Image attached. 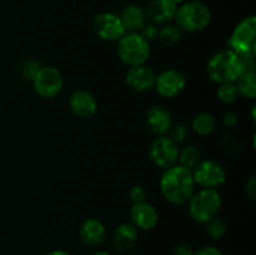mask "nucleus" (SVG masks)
<instances>
[{
  "mask_svg": "<svg viewBox=\"0 0 256 255\" xmlns=\"http://www.w3.org/2000/svg\"><path fill=\"white\" fill-rule=\"evenodd\" d=\"M160 190L162 196L172 204H186L195 192L192 172L179 164L164 169L160 178Z\"/></svg>",
  "mask_w": 256,
  "mask_h": 255,
  "instance_id": "obj_1",
  "label": "nucleus"
},
{
  "mask_svg": "<svg viewBox=\"0 0 256 255\" xmlns=\"http://www.w3.org/2000/svg\"><path fill=\"white\" fill-rule=\"evenodd\" d=\"M244 72V59L230 49L222 50L209 59L206 74L216 84L235 82Z\"/></svg>",
  "mask_w": 256,
  "mask_h": 255,
  "instance_id": "obj_2",
  "label": "nucleus"
},
{
  "mask_svg": "<svg viewBox=\"0 0 256 255\" xmlns=\"http://www.w3.org/2000/svg\"><path fill=\"white\" fill-rule=\"evenodd\" d=\"M228 49L236 52L242 59H255L256 55V16L244 18L230 34Z\"/></svg>",
  "mask_w": 256,
  "mask_h": 255,
  "instance_id": "obj_3",
  "label": "nucleus"
},
{
  "mask_svg": "<svg viewBox=\"0 0 256 255\" xmlns=\"http://www.w3.org/2000/svg\"><path fill=\"white\" fill-rule=\"evenodd\" d=\"M116 52L119 59L129 68L142 65L150 56V44L140 32H125L118 40Z\"/></svg>",
  "mask_w": 256,
  "mask_h": 255,
  "instance_id": "obj_4",
  "label": "nucleus"
},
{
  "mask_svg": "<svg viewBox=\"0 0 256 255\" xmlns=\"http://www.w3.org/2000/svg\"><path fill=\"white\" fill-rule=\"evenodd\" d=\"M180 30L196 32L204 30L212 22V12L200 2H186L176 8L174 16Z\"/></svg>",
  "mask_w": 256,
  "mask_h": 255,
  "instance_id": "obj_5",
  "label": "nucleus"
},
{
  "mask_svg": "<svg viewBox=\"0 0 256 255\" xmlns=\"http://www.w3.org/2000/svg\"><path fill=\"white\" fill-rule=\"evenodd\" d=\"M222 204V196L216 189L199 190L194 192L188 202L190 216L200 224H205L218 216Z\"/></svg>",
  "mask_w": 256,
  "mask_h": 255,
  "instance_id": "obj_6",
  "label": "nucleus"
},
{
  "mask_svg": "<svg viewBox=\"0 0 256 255\" xmlns=\"http://www.w3.org/2000/svg\"><path fill=\"white\" fill-rule=\"evenodd\" d=\"M38 95L45 99H52L60 94L64 86V78L60 70L54 66H42L32 80Z\"/></svg>",
  "mask_w": 256,
  "mask_h": 255,
  "instance_id": "obj_7",
  "label": "nucleus"
},
{
  "mask_svg": "<svg viewBox=\"0 0 256 255\" xmlns=\"http://www.w3.org/2000/svg\"><path fill=\"white\" fill-rule=\"evenodd\" d=\"M195 185L202 189H216L226 180V172L220 162L215 160H202L192 170Z\"/></svg>",
  "mask_w": 256,
  "mask_h": 255,
  "instance_id": "obj_8",
  "label": "nucleus"
},
{
  "mask_svg": "<svg viewBox=\"0 0 256 255\" xmlns=\"http://www.w3.org/2000/svg\"><path fill=\"white\" fill-rule=\"evenodd\" d=\"M178 155H179L178 144L166 135L156 136L150 142V159L156 166L162 168V169H168V168L178 164Z\"/></svg>",
  "mask_w": 256,
  "mask_h": 255,
  "instance_id": "obj_9",
  "label": "nucleus"
},
{
  "mask_svg": "<svg viewBox=\"0 0 256 255\" xmlns=\"http://www.w3.org/2000/svg\"><path fill=\"white\" fill-rule=\"evenodd\" d=\"M95 34L105 42H118L125 34L119 15L114 12H100L92 20Z\"/></svg>",
  "mask_w": 256,
  "mask_h": 255,
  "instance_id": "obj_10",
  "label": "nucleus"
},
{
  "mask_svg": "<svg viewBox=\"0 0 256 255\" xmlns=\"http://www.w3.org/2000/svg\"><path fill=\"white\" fill-rule=\"evenodd\" d=\"M186 86V78L180 70L166 69L156 75L154 88L162 96L175 98Z\"/></svg>",
  "mask_w": 256,
  "mask_h": 255,
  "instance_id": "obj_11",
  "label": "nucleus"
},
{
  "mask_svg": "<svg viewBox=\"0 0 256 255\" xmlns=\"http://www.w3.org/2000/svg\"><path fill=\"white\" fill-rule=\"evenodd\" d=\"M155 79H156V74L154 70L145 64L129 68L125 74V82L128 86L138 92L152 90L155 85Z\"/></svg>",
  "mask_w": 256,
  "mask_h": 255,
  "instance_id": "obj_12",
  "label": "nucleus"
},
{
  "mask_svg": "<svg viewBox=\"0 0 256 255\" xmlns=\"http://www.w3.org/2000/svg\"><path fill=\"white\" fill-rule=\"evenodd\" d=\"M69 106L72 114L82 119H90L96 114L98 102L94 95L88 90H76L70 95Z\"/></svg>",
  "mask_w": 256,
  "mask_h": 255,
  "instance_id": "obj_13",
  "label": "nucleus"
},
{
  "mask_svg": "<svg viewBox=\"0 0 256 255\" xmlns=\"http://www.w3.org/2000/svg\"><path fill=\"white\" fill-rule=\"evenodd\" d=\"M130 218H132V224L136 229L142 230L154 229L159 222V214L156 209L146 202L132 204L130 209Z\"/></svg>",
  "mask_w": 256,
  "mask_h": 255,
  "instance_id": "obj_14",
  "label": "nucleus"
},
{
  "mask_svg": "<svg viewBox=\"0 0 256 255\" xmlns=\"http://www.w3.org/2000/svg\"><path fill=\"white\" fill-rule=\"evenodd\" d=\"M176 8L172 0H150L144 12L152 24H168L174 19Z\"/></svg>",
  "mask_w": 256,
  "mask_h": 255,
  "instance_id": "obj_15",
  "label": "nucleus"
},
{
  "mask_svg": "<svg viewBox=\"0 0 256 255\" xmlns=\"http://www.w3.org/2000/svg\"><path fill=\"white\" fill-rule=\"evenodd\" d=\"M172 125L170 112L162 106H152L146 112V126L158 136L165 135Z\"/></svg>",
  "mask_w": 256,
  "mask_h": 255,
  "instance_id": "obj_16",
  "label": "nucleus"
},
{
  "mask_svg": "<svg viewBox=\"0 0 256 255\" xmlns=\"http://www.w3.org/2000/svg\"><path fill=\"white\" fill-rule=\"evenodd\" d=\"M80 239L89 246H99L106 238V229L98 219H86L79 229Z\"/></svg>",
  "mask_w": 256,
  "mask_h": 255,
  "instance_id": "obj_17",
  "label": "nucleus"
},
{
  "mask_svg": "<svg viewBox=\"0 0 256 255\" xmlns=\"http://www.w3.org/2000/svg\"><path fill=\"white\" fill-rule=\"evenodd\" d=\"M125 32H139L146 24V15L139 5L129 4L122 9L119 15Z\"/></svg>",
  "mask_w": 256,
  "mask_h": 255,
  "instance_id": "obj_18",
  "label": "nucleus"
},
{
  "mask_svg": "<svg viewBox=\"0 0 256 255\" xmlns=\"http://www.w3.org/2000/svg\"><path fill=\"white\" fill-rule=\"evenodd\" d=\"M138 236H139V232L132 222H122L115 229L112 242L116 249L126 252L134 248L138 242Z\"/></svg>",
  "mask_w": 256,
  "mask_h": 255,
  "instance_id": "obj_19",
  "label": "nucleus"
},
{
  "mask_svg": "<svg viewBox=\"0 0 256 255\" xmlns=\"http://www.w3.org/2000/svg\"><path fill=\"white\" fill-rule=\"evenodd\" d=\"M200 162H202V152L194 145H185L182 150H179L178 164L182 165V166L192 172Z\"/></svg>",
  "mask_w": 256,
  "mask_h": 255,
  "instance_id": "obj_20",
  "label": "nucleus"
},
{
  "mask_svg": "<svg viewBox=\"0 0 256 255\" xmlns=\"http://www.w3.org/2000/svg\"><path fill=\"white\" fill-rule=\"evenodd\" d=\"M239 95L249 99L256 96V74L255 72H244L235 82Z\"/></svg>",
  "mask_w": 256,
  "mask_h": 255,
  "instance_id": "obj_21",
  "label": "nucleus"
},
{
  "mask_svg": "<svg viewBox=\"0 0 256 255\" xmlns=\"http://www.w3.org/2000/svg\"><path fill=\"white\" fill-rule=\"evenodd\" d=\"M192 128L196 134L210 135L216 128V120L209 112H200L192 119Z\"/></svg>",
  "mask_w": 256,
  "mask_h": 255,
  "instance_id": "obj_22",
  "label": "nucleus"
},
{
  "mask_svg": "<svg viewBox=\"0 0 256 255\" xmlns=\"http://www.w3.org/2000/svg\"><path fill=\"white\" fill-rule=\"evenodd\" d=\"M182 38V30L178 25L166 24L158 32V40L162 46H174Z\"/></svg>",
  "mask_w": 256,
  "mask_h": 255,
  "instance_id": "obj_23",
  "label": "nucleus"
},
{
  "mask_svg": "<svg viewBox=\"0 0 256 255\" xmlns=\"http://www.w3.org/2000/svg\"><path fill=\"white\" fill-rule=\"evenodd\" d=\"M218 98L224 104H234L239 98L236 85L235 82H225V84H219L216 92Z\"/></svg>",
  "mask_w": 256,
  "mask_h": 255,
  "instance_id": "obj_24",
  "label": "nucleus"
},
{
  "mask_svg": "<svg viewBox=\"0 0 256 255\" xmlns=\"http://www.w3.org/2000/svg\"><path fill=\"white\" fill-rule=\"evenodd\" d=\"M205 224H206V229H205L206 234L212 239H222L226 234V224L220 218H212V220H209Z\"/></svg>",
  "mask_w": 256,
  "mask_h": 255,
  "instance_id": "obj_25",
  "label": "nucleus"
},
{
  "mask_svg": "<svg viewBox=\"0 0 256 255\" xmlns=\"http://www.w3.org/2000/svg\"><path fill=\"white\" fill-rule=\"evenodd\" d=\"M40 68H42V65H40V62H36V60H25V62L20 65V75H22V78L24 80H30V82H32L34 75L36 74V72Z\"/></svg>",
  "mask_w": 256,
  "mask_h": 255,
  "instance_id": "obj_26",
  "label": "nucleus"
},
{
  "mask_svg": "<svg viewBox=\"0 0 256 255\" xmlns=\"http://www.w3.org/2000/svg\"><path fill=\"white\" fill-rule=\"evenodd\" d=\"M169 138L175 142L176 144L179 142H182L189 135V130H188V126L182 122H178V124H172V128H170L169 132Z\"/></svg>",
  "mask_w": 256,
  "mask_h": 255,
  "instance_id": "obj_27",
  "label": "nucleus"
},
{
  "mask_svg": "<svg viewBox=\"0 0 256 255\" xmlns=\"http://www.w3.org/2000/svg\"><path fill=\"white\" fill-rule=\"evenodd\" d=\"M129 196L132 199V204H139V202H145V199H146V192L140 185H135V186H132L130 189Z\"/></svg>",
  "mask_w": 256,
  "mask_h": 255,
  "instance_id": "obj_28",
  "label": "nucleus"
},
{
  "mask_svg": "<svg viewBox=\"0 0 256 255\" xmlns=\"http://www.w3.org/2000/svg\"><path fill=\"white\" fill-rule=\"evenodd\" d=\"M158 28L155 24H145L144 28H142V30H140V34H142V36L144 38V39H146L148 42H150V40H154L155 38H158Z\"/></svg>",
  "mask_w": 256,
  "mask_h": 255,
  "instance_id": "obj_29",
  "label": "nucleus"
},
{
  "mask_svg": "<svg viewBox=\"0 0 256 255\" xmlns=\"http://www.w3.org/2000/svg\"><path fill=\"white\" fill-rule=\"evenodd\" d=\"M239 122V116L235 112H226L222 115V124L228 128H234Z\"/></svg>",
  "mask_w": 256,
  "mask_h": 255,
  "instance_id": "obj_30",
  "label": "nucleus"
},
{
  "mask_svg": "<svg viewBox=\"0 0 256 255\" xmlns=\"http://www.w3.org/2000/svg\"><path fill=\"white\" fill-rule=\"evenodd\" d=\"M245 194L250 200H255L256 198V178L252 176L245 185Z\"/></svg>",
  "mask_w": 256,
  "mask_h": 255,
  "instance_id": "obj_31",
  "label": "nucleus"
},
{
  "mask_svg": "<svg viewBox=\"0 0 256 255\" xmlns=\"http://www.w3.org/2000/svg\"><path fill=\"white\" fill-rule=\"evenodd\" d=\"M174 255H194V250H192V245L186 244V242H182V244H179L175 246Z\"/></svg>",
  "mask_w": 256,
  "mask_h": 255,
  "instance_id": "obj_32",
  "label": "nucleus"
},
{
  "mask_svg": "<svg viewBox=\"0 0 256 255\" xmlns=\"http://www.w3.org/2000/svg\"><path fill=\"white\" fill-rule=\"evenodd\" d=\"M194 255H222L218 248L215 246H202L199 250L194 252Z\"/></svg>",
  "mask_w": 256,
  "mask_h": 255,
  "instance_id": "obj_33",
  "label": "nucleus"
},
{
  "mask_svg": "<svg viewBox=\"0 0 256 255\" xmlns=\"http://www.w3.org/2000/svg\"><path fill=\"white\" fill-rule=\"evenodd\" d=\"M48 255H72V254L68 252H65V250L58 249V250H52V252H50Z\"/></svg>",
  "mask_w": 256,
  "mask_h": 255,
  "instance_id": "obj_34",
  "label": "nucleus"
},
{
  "mask_svg": "<svg viewBox=\"0 0 256 255\" xmlns=\"http://www.w3.org/2000/svg\"><path fill=\"white\" fill-rule=\"evenodd\" d=\"M172 2H174L175 5H176V6H179V5H182V2H185V0H172Z\"/></svg>",
  "mask_w": 256,
  "mask_h": 255,
  "instance_id": "obj_35",
  "label": "nucleus"
},
{
  "mask_svg": "<svg viewBox=\"0 0 256 255\" xmlns=\"http://www.w3.org/2000/svg\"><path fill=\"white\" fill-rule=\"evenodd\" d=\"M92 255H112V254H109V252H98Z\"/></svg>",
  "mask_w": 256,
  "mask_h": 255,
  "instance_id": "obj_36",
  "label": "nucleus"
}]
</instances>
